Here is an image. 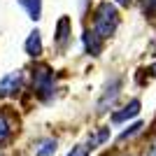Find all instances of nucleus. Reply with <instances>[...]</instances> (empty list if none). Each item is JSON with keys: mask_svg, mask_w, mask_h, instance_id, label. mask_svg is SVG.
<instances>
[{"mask_svg": "<svg viewBox=\"0 0 156 156\" xmlns=\"http://www.w3.org/2000/svg\"><path fill=\"white\" fill-rule=\"evenodd\" d=\"M33 93L40 100H49L54 96V70L49 65H35L33 68Z\"/></svg>", "mask_w": 156, "mask_h": 156, "instance_id": "f03ea898", "label": "nucleus"}, {"mask_svg": "<svg viewBox=\"0 0 156 156\" xmlns=\"http://www.w3.org/2000/svg\"><path fill=\"white\" fill-rule=\"evenodd\" d=\"M68 40H70V19H68V16H61L58 23H56V37H54V42L58 47H65Z\"/></svg>", "mask_w": 156, "mask_h": 156, "instance_id": "0eeeda50", "label": "nucleus"}, {"mask_svg": "<svg viewBox=\"0 0 156 156\" xmlns=\"http://www.w3.org/2000/svg\"><path fill=\"white\" fill-rule=\"evenodd\" d=\"M133 0H117V5H121V7H128Z\"/></svg>", "mask_w": 156, "mask_h": 156, "instance_id": "dca6fc26", "label": "nucleus"}, {"mask_svg": "<svg viewBox=\"0 0 156 156\" xmlns=\"http://www.w3.org/2000/svg\"><path fill=\"white\" fill-rule=\"evenodd\" d=\"M23 47H26L28 56H33V58L40 56V54H42V37H40V30H33L30 35H28V40H26Z\"/></svg>", "mask_w": 156, "mask_h": 156, "instance_id": "6e6552de", "label": "nucleus"}, {"mask_svg": "<svg viewBox=\"0 0 156 156\" xmlns=\"http://www.w3.org/2000/svg\"><path fill=\"white\" fill-rule=\"evenodd\" d=\"M137 112H140V100L135 98V100H130L121 112H114V114H112V121H114V124H121V121H126V119L137 117Z\"/></svg>", "mask_w": 156, "mask_h": 156, "instance_id": "423d86ee", "label": "nucleus"}, {"mask_svg": "<svg viewBox=\"0 0 156 156\" xmlns=\"http://www.w3.org/2000/svg\"><path fill=\"white\" fill-rule=\"evenodd\" d=\"M119 26V14H117V7L112 2H100L93 12V30L100 35L103 40L112 37L114 30Z\"/></svg>", "mask_w": 156, "mask_h": 156, "instance_id": "f257e3e1", "label": "nucleus"}, {"mask_svg": "<svg viewBox=\"0 0 156 156\" xmlns=\"http://www.w3.org/2000/svg\"><path fill=\"white\" fill-rule=\"evenodd\" d=\"M140 128H142V124H133L128 130H124L121 135H119V140H126V137H130V135H135V133H140Z\"/></svg>", "mask_w": 156, "mask_h": 156, "instance_id": "4468645a", "label": "nucleus"}, {"mask_svg": "<svg viewBox=\"0 0 156 156\" xmlns=\"http://www.w3.org/2000/svg\"><path fill=\"white\" fill-rule=\"evenodd\" d=\"M142 14L147 19H154L156 16V0H142Z\"/></svg>", "mask_w": 156, "mask_h": 156, "instance_id": "ddd939ff", "label": "nucleus"}, {"mask_svg": "<svg viewBox=\"0 0 156 156\" xmlns=\"http://www.w3.org/2000/svg\"><path fill=\"white\" fill-rule=\"evenodd\" d=\"M68 156H89V147L86 144H79V147H72V151Z\"/></svg>", "mask_w": 156, "mask_h": 156, "instance_id": "2eb2a0df", "label": "nucleus"}, {"mask_svg": "<svg viewBox=\"0 0 156 156\" xmlns=\"http://www.w3.org/2000/svg\"><path fill=\"white\" fill-rule=\"evenodd\" d=\"M19 5L28 12V16L33 21H37L42 16V0H19Z\"/></svg>", "mask_w": 156, "mask_h": 156, "instance_id": "9d476101", "label": "nucleus"}, {"mask_svg": "<svg viewBox=\"0 0 156 156\" xmlns=\"http://www.w3.org/2000/svg\"><path fill=\"white\" fill-rule=\"evenodd\" d=\"M82 42H84V49H86L89 56H100L103 54V37L96 30H84Z\"/></svg>", "mask_w": 156, "mask_h": 156, "instance_id": "39448f33", "label": "nucleus"}, {"mask_svg": "<svg viewBox=\"0 0 156 156\" xmlns=\"http://www.w3.org/2000/svg\"><path fill=\"white\" fill-rule=\"evenodd\" d=\"M121 77H112L110 82H107V86H105L103 96H100V100L96 103V112L98 114H105V112L110 110L112 105H114V100L119 98V91H121Z\"/></svg>", "mask_w": 156, "mask_h": 156, "instance_id": "7ed1b4c3", "label": "nucleus"}, {"mask_svg": "<svg viewBox=\"0 0 156 156\" xmlns=\"http://www.w3.org/2000/svg\"><path fill=\"white\" fill-rule=\"evenodd\" d=\"M5 110H0V144H5L7 140H9V135H12V130H14L12 121H9V114H7Z\"/></svg>", "mask_w": 156, "mask_h": 156, "instance_id": "1a4fd4ad", "label": "nucleus"}, {"mask_svg": "<svg viewBox=\"0 0 156 156\" xmlns=\"http://www.w3.org/2000/svg\"><path fill=\"white\" fill-rule=\"evenodd\" d=\"M21 84H23V70H12L9 75L0 79V98L16 93L21 89Z\"/></svg>", "mask_w": 156, "mask_h": 156, "instance_id": "20e7f679", "label": "nucleus"}, {"mask_svg": "<svg viewBox=\"0 0 156 156\" xmlns=\"http://www.w3.org/2000/svg\"><path fill=\"white\" fill-rule=\"evenodd\" d=\"M56 151V140L54 137H44L35 144V156H51Z\"/></svg>", "mask_w": 156, "mask_h": 156, "instance_id": "9b49d317", "label": "nucleus"}, {"mask_svg": "<svg viewBox=\"0 0 156 156\" xmlns=\"http://www.w3.org/2000/svg\"><path fill=\"white\" fill-rule=\"evenodd\" d=\"M147 156H156V144H154V147L149 149V154H147Z\"/></svg>", "mask_w": 156, "mask_h": 156, "instance_id": "f3484780", "label": "nucleus"}, {"mask_svg": "<svg viewBox=\"0 0 156 156\" xmlns=\"http://www.w3.org/2000/svg\"><path fill=\"white\" fill-rule=\"evenodd\" d=\"M107 140H110V128H100L98 133H93V135L89 137V142H86V147H89V151H91V149H96L98 144L107 142Z\"/></svg>", "mask_w": 156, "mask_h": 156, "instance_id": "f8f14e48", "label": "nucleus"}]
</instances>
